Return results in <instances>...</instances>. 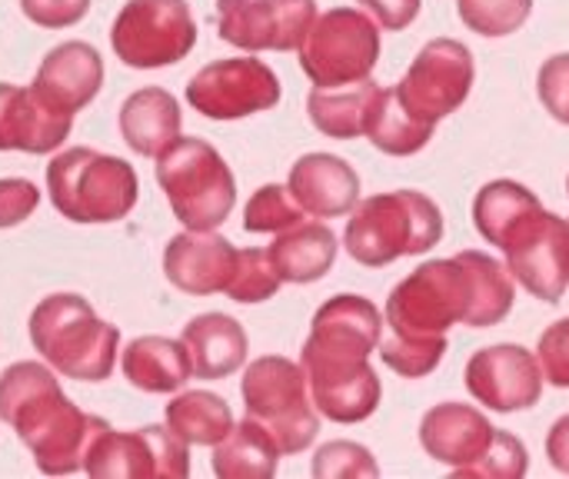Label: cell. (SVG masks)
Returning a JSON list of instances; mask_svg holds the SVG:
<instances>
[{
  "mask_svg": "<svg viewBox=\"0 0 569 479\" xmlns=\"http://www.w3.org/2000/svg\"><path fill=\"white\" fill-rule=\"evenodd\" d=\"M47 190L57 213L73 223H117L137 207L140 180L123 157L73 147L47 163Z\"/></svg>",
  "mask_w": 569,
  "mask_h": 479,
  "instance_id": "8992f818",
  "label": "cell"
},
{
  "mask_svg": "<svg viewBox=\"0 0 569 479\" xmlns=\"http://www.w3.org/2000/svg\"><path fill=\"white\" fill-rule=\"evenodd\" d=\"M240 397L247 417L257 420L280 447V453H303L317 433L320 417L300 363L287 357H260L247 367Z\"/></svg>",
  "mask_w": 569,
  "mask_h": 479,
  "instance_id": "ba28073f",
  "label": "cell"
},
{
  "mask_svg": "<svg viewBox=\"0 0 569 479\" xmlns=\"http://www.w3.org/2000/svg\"><path fill=\"white\" fill-rule=\"evenodd\" d=\"M533 0H457L460 20L480 37H510L530 20Z\"/></svg>",
  "mask_w": 569,
  "mask_h": 479,
  "instance_id": "d6a6232c",
  "label": "cell"
},
{
  "mask_svg": "<svg viewBox=\"0 0 569 479\" xmlns=\"http://www.w3.org/2000/svg\"><path fill=\"white\" fill-rule=\"evenodd\" d=\"M303 217H307V210L293 200L290 187L267 183L247 200L243 230L247 233H283V230L303 223Z\"/></svg>",
  "mask_w": 569,
  "mask_h": 479,
  "instance_id": "4dcf8cb0",
  "label": "cell"
},
{
  "mask_svg": "<svg viewBox=\"0 0 569 479\" xmlns=\"http://www.w3.org/2000/svg\"><path fill=\"white\" fill-rule=\"evenodd\" d=\"M103 87V57L93 43L83 40H67L60 47H53L30 90L53 110L60 113H80Z\"/></svg>",
  "mask_w": 569,
  "mask_h": 479,
  "instance_id": "ac0fdd59",
  "label": "cell"
},
{
  "mask_svg": "<svg viewBox=\"0 0 569 479\" xmlns=\"http://www.w3.org/2000/svg\"><path fill=\"white\" fill-rule=\"evenodd\" d=\"M83 473L93 479H183L190 473V453L170 427H140L133 433L107 427L90 447Z\"/></svg>",
  "mask_w": 569,
  "mask_h": 479,
  "instance_id": "4fadbf2b",
  "label": "cell"
},
{
  "mask_svg": "<svg viewBox=\"0 0 569 479\" xmlns=\"http://www.w3.org/2000/svg\"><path fill=\"white\" fill-rule=\"evenodd\" d=\"M443 237L440 207L420 190H390L367 197L353 207L343 230L347 253L370 270H380L400 257H420Z\"/></svg>",
  "mask_w": 569,
  "mask_h": 479,
  "instance_id": "5b68a950",
  "label": "cell"
},
{
  "mask_svg": "<svg viewBox=\"0 0 569 479\" xmlns=\"http://www.w3.org/2000/svg\"><path fill=\"white\" fill-rule=\"evenodd\" d=\"M167 427L187 447H217L233 430V413L223 397L207 390H187L167 403Z\"/></svg>",
  "mask_w": 569,
  "mask_h": 479,
  "instance_id": "f1b7e54d",
  "label": "cell"
},
{
  "mask_svg": "<svg viewBox=\"0 0 569 479\" xmlns=\"http://www.w3.org/2000/svg\"><path fill=\"white\" fill-rule=\"evenodd\" d=\"M537 360L543 370V380L569 390V317L550 323L540 333V347H537Z\"/></svg>",
  "mask_w": 569,
  "mask_h": 479,
  "instance_id": "8d00e7d4",
  "label": "cell"
},
{
  "mask_svg": "<svg viewBox=\"0 0 569 479\" xmlns=\"http://www.w3.org/2000/svg\"><path fill=\"white\" fill-rule=\"evenodd\" d=\"M183 130V113L180 103L170 90L163 87H143L130 93L120 107V133L127 147L140 157H163Z\"/></svg>",
  "mask_w": 569,
  "mask_h": 479,
  "instance_id": "7402d4cb",
  "label": "cell"
},
{
  "mask_svg": "<svg viewBox=\"0 0 569 479\" xmlns=\"http://www.w3.org/2000/svg\"><path fill=\"white\" fill-rule=\"evenodd\" d=\"M157 183L187 230H217L237 203L233 170L217 147L197 137H180L157 157Z\"/></svg>",
  "mask_w": 569,
  "mask_h": 479,
  "instance_id": "52a82bcc",
  "label": "cell"
},
{
  "mask_svg": "<svg viewBox=\"0 0 569 479\" xmlns=\"http://www.w3.org/2000/svg\"><path fill=\"white\" fill-rule=\"evenodd\" d=\"M497 427L467 403H437L433 410H427L423 423H420V443L423 450L437 460L447 463L453 470L470 467L493 440Z\"/></svg>",
  "mask_w": 569,
  "mask_h": 479,
  "instance_id": "44dd1931",
  "label": "cell"
},
{
  "mask_svg": "<svg viewBox=\"0 0 569 479\" xmlns=\"http://www.w3.org/2000/svg\"><path fill=\"white\" fill-rule=\"evenodd\" d=\"M280 457L277 440L247 417L213 447V473L220 479H270Z\"/></svg>",
  "mask_w": 569,
  "mask_h": 479,
  "instance_id": "4316f807",
  "label": "cell"
},
{
  "mask_svg": "<svg viewBox=\"0 0 569 479\" xmlns=\"http://www.w3.org/2000/svg\"><path fill=\"white\" fill-rule=\"evenodd\" d=\"M237 253L240 250L217 230H187L167 243L163 273L187 297L227 293V283L237 267Z\"/></svg>",
  "mask_w": 569,
  "mask_h": 479,
  "instance_id": "e0dca14e",
  "label": "cell"
},
{
  "mask_svg": "<svg viewBox=\"0 0 569 479\" xmlns=\"http://www.w3.org/2000/svg\"><path fill=\"white\" fill-rule=\"evenodd\" d=\"M123 377L143 393H177L193 377V363L183 340L137 337L123 350Z\"/></svg>",
  "mask_w": 569,
  "mask_h": 479,
  "instance_id": "484cf974",
  "label": "cell"
},
{
  "mask_svg": "<svg viewBox=\"0 0 569 479\" xmlns=\"http://www.w3.org/2000/svg\"><path fill=\"white\" fill-rule=\"evenodd\" d=\"M547 457L557 473L569 477V417H560L547 433Z\"/></svg>",
  "mask_w": 569,
  "mask_h": 479,
  "instance_id": "b9f144b4",
  "label": "cell"
},
{
  "mask_svg": "<svg viewBox=\"0 0 569 479\" xmlns=\"http://www.w3.org/2000/svg\"><path fill=\"white\" fill-rule=\"evenodd\" d=\"M297 50L313 87H347L373 73L380 60V23L357 7H333L313 20Z\"/></svg>",
  "mask_w": 569,
  "mask_h": 479,
  "instance_id": "9c48e42d",
  "label": "cell"
},
{
  "mask_svg": "<svg viewBox=\"0 0 569 479\" xmlns=\"http://www.w3.org/2000/svg\"><path fill=\"white\" fill-rule=\"evenodd\" d=\"M317 20V0H217L220 40L260 53L297 50Z\"/></svg>",
  "mask_w": 569,
  "mask_h": 479,
  "instance_id": "9a60e30c",
  "label": "cell"
},
{
  "mask_svg": "<svg viewBox=\"0 0 569 479\" xmlns=\"http://www.w3.org/2000/svg\"><path fill=\"white\" fill-rule=\"evenodd\" d=\"M463 377L470 397L490 407L493 413H517L537 407L547 383L540 360L520 343H497L477 350Z\"/></svg>",
  "mask_w": 569,
  "mask_h": 479,
  "instance_id": "2e32d148",
  "label": "cell"
},
{
  "mask_svg": "<svg viewBox=\"0 0 569 479\" xmlns=\"http://www.w3.org/2000/svg\"><path fill=\"white\" fill-rule=\"evenodd\" d=\"M380 337L383 313L367 297L340 293L313 313L300 367L320 417L333 423H363L377 413L383 387L370 367V353L380 347Z\"/></svg>",
  "mask_w": 569,
  "mask_h": 479,
  "instance_id": "7a4b0ae2",
  "label": "cell"
},
{
  "mask_svg": "<svg viewBox=\"0 0 569 479\" xmlns=\"http://www.w3.org/2000/svg\"><path fill=\"white\" fill-rule=\"evenodd\" d=\"M537 93L553 120L569 127V53L550 57L537 73Z\"/></svg>",
  "mask_w": 569,
  "mask_h": 479,
  "instance_id": "74e56055",
  "label": "cell"
},
{
  "mask_svg": "<svg viewBox=\"0 0 569 479\" xmlns=\"http://www.w3.org/2000/svg\"><path fill=\"white\" fill-rule=\"evenodd\" d=\"M197 43V20L187 0H127L110 27L113 53L137 70L183 60Z\"/></svg>",
  "mask_w": 569,
  "mask_h": 479,
  "instance_id": "30bf717a",
  "label": "cell"
},
{
  "mask_svg": "<svg viewBox=\"0 0 569 479\" xmlns=\"http://www.w3.org/2000/svg\"><path fill=\"white\" fill-rule=\"evenodd\" d=\"M337 237L327 223L320 220H303L283 233H277V240L267 247L270 263L277 270V277L283 283H317L323 280L333 263H337Z\"/></svg>",
  "mask_w": 569,
  "mask_h": 479,
  "instance_id": "d4e9b609",
  "label": "cell"
},
{
  "mask_svg": "<svg viewBox=\"0 0 569 479\" xmlns=\"http://www.w3.org/2000/svg\"><path fill=\"white\" fill-rule=\"evenodd\" d=\"M30 343L53 373L100 383L113 373L120 330L97 317L80 293H53L30 313Z\"/></svg>",
  "mask_w": 569,
  "mask_h": 479,
  "instance_id": "277c9868",
  "label": "cell"
},
{
  "mask_svg": "<svg viewBox=\"0 0 569 479\" xmlns=\"http://www.w3.org/2000/svg\"><path fill=\"white\" fill-rule=\"evenodd\" d=\"M377 460L367 447L337 440L313 457V477H377Z\"/></svg>",
  "mask_w": 569,
  "mask_h": 479,
  "instance_id": "d590c367",
  "label": "cell"
},
{
  "mask_svg": "<svg viewBox=\"0 0 569 479\" xmlns=\"http://www.w3.org/2000/svg\"><path fill=\"white\" fill-rule=\"evenodd\" d=\"M370 143L377 150H383L387 157H410V153H420L430 137H433V127L417 120L393 93V87H387L383 93V103L377 107L373 113V123L367 130Z\"/></svg>",
  "mask_w": 569,
  "mask_h": 479,
  "instance_id": "f546056e",
  "label": "cell"
},
{
  "mask_svg": "<svg viewBox=\"0 0 569 479\" xmlns=\"http://www.w3.org/2000/svg\"><path fill=\"white\" fill-rule=\"evenodd\" d=\"M473 80L477 67L470 47L450 37H437L417 53V60L393 87V93L417 120L437 127L443 117L467 103Z\"/></svg>",
  "mask_w": 569,
  "mask_h": 479,
  "instance_id": "8fae6325",
  "label": "cell"
},
{
  "mask_svg": "<svg viewBox=\"0 0 569 479\" xmlns=\"http://www.w3.org/2000/svg\"><path fill=\"white\" fill-rule=\"evenodd\" d=\"M280 80L260 57L213 60L187 83V103L210 120H240L280 103Z\"/></svg>",
  "mask_w": 569,
  "mask_h": 479,
  "instance_id": "7c38bea8",
  "label": "cell"
},
{
  "mask_svg": "<svg viewBox=\"0 0 569 479\" xmlns=\"http://www.w3.org/2000/svg\"><path fill=\"white\" fill-rule=\"evenodd\" d=\"M527 470H530L527 447L513 433L497 430L490 447L470 467H460L453 473L463 479H520L527 477Z\"/></svg>",
  "mask_w": 569,
  "mask_h": 479,
  "instance_id": "e575fe53",
  "label": "cell"
},
{
  "mask_svg": "<svg viewBox=\"0 0 569 479\" xmlns=\"http://www.w3.org/2000/svg\"><path fill=\"white\" fill-rule=\"evenodd\" d=\"M517 283L507 263L480 250H463L450 260L420 263L387 297V333L407 340L447 337L453 323L473 330L497 327L510 317Z\"/></svg>",
  "mask_w": 569,
  "mask_h": 479,
  "instance_id": "6da1fadb",
  "label": "cell"
},
{
  "mask_svg": "<svg viewBox=\"0 0 569 479\" xmlns=\"http://www.w3.org/2000/svg\"><path fill=\"white\" fill-rule=\"evenodd\" d=\"M283 287V280L277 277L270 253L260 247H247L237 253V267L233 277L227 283V297L237 303H263L270 297H277V290Z\"/></svg>",
  "mask_w": 569,
  "mask_h": 479,
  "instance_id": "836d02e7",
  "label": "cell"
},
{
  "mask_svg": "<svg viewBox=\"0 0 569 479\" xmlns=\"http://www.w3.org/2000/svg\"><path fill=\"white\" fill-rule=\"evenodd\" d=\"M20 10L37 27L63 30V27H73L87 17L90 0H20Z\"/></svg>",
  "mask_w": 569,
  "mask_h": 479,
  "instance_id": "f35d334b",
  "label": "cell"
},
{
  "mask_svg": "<svg viewBox=\"0 0 569 479\" xmlns=\"http://www.w3.org/2000/svg\"><path fill=\"white\" fill-rule=\"evenodd\" d=\"M293 200L307 210V217L333 220L353 213L360 203V177L357 170L333 153H307L293 163L287 180Z\"/></svg>",
  "mask_w": 569,
  "mask_h": 479,
  "instance_id": "ffe728a7",
  "label": "cell"
},
{
  "mask_svg": "<svg viewBox=\"0 0 569 479\" xmlns=\"http://www.w3.org/2000/svg\"><path fill=\"white\" fill-rule=\"evenodd\" d=\"M40 207V190L30 180L7 177L0 180V230L23 223Z\"/></svg>",
  "mask_w": 569,
  "mask_h": 479,
  "instance_id": "ab89813d",
  "label": "cell"
},
{
  "mask_svg": "<svg viewBox=\"0 0 569 479\" xmlns=\"http://www.w3.org/2000/svg\"><path fill=\"white\" fill-rule=\"evenodd\" d=\"M73 117L47 107L30 87L0 83V150L50 153L70 137Z\"/></svg>",
  "mask_w": 569,
  "mask_h": 479,
  "instance_id": "d6986e66",
  "label": "cell"
},
{
  "mask_svg": "<svg viewBox=\"0 0 569 479\" xmlns=\"http://www.w3.org/2000/svg\"><path fill=\"white\" fill-rule=\"evenodd\" d=\"M540 207L543 203L537 200V193L527 190L523 183H517V180H493L473 200V223H477L483 240H490L493 247L503 250V243L513 237V230L530 213H537Z\"/></svg>",
  "mask_w": 569,
  "mask_h": 479,
  "instance_id": "83f0119b",
  "label": "cell"
},
{
  "mask_svg": "<svg viewBox=\"0 0 569 479\" xmlns=\"http://www.w3.org/2000/svg\"><path fill=\"white\" fill-rule=\"evenodd\" d=\"M567 190H569V177H567Z\"/></svg>",
  "mask_w": 569,
  "mask_h": 479,
  "instance_id": "7bdbcfd3",
  "label": "cell"
},
{
  "mask_svg": "<svg viewBox=\"0 0 569 479\" xmlns=\"http://www.w3.org/2000/svg\"><path fill=\"white\" fill-rule=\"evenodd\" d=\"M513 280L543 303H560L569 287V220L550 210L530 213L503 243Z\"/></svg>",
  "mask_w": 569,
  "mask_h": 479,
  "instance_id": "5bb4252c",
  "label": "cell"
},
{
  "mask_svg": "<svg viewBox=\"0 0 569 479\" xmlns=\"http://www.w3.org/2000/svg\"><path fill=\"white\" fill-rule=\"evenodd\" d=\"M183 347L197 380L233 377L247 363V333L227 313H200L183 327Z\"/></svg>",
  "mask_w": 569,
  "mask_h": 479,
  "instance_id": "cb8c5ba5",
  "label": "cell"
},
{
  "mask_svg": "<svg viewBox=\"0 0 569 479\" xmlns=\"http://www.w3.org/2000/svg\"><path fill=\"white\" fill-rule=\"evenodd\" d=\"M357 3L380 23V30H407L423 7V0H357Z\"/></svg>",
  "mask_w": 569,
  "mask_h": 479,
  "instance_id": "60d3db41",
  "label": "cell"
},
{
  "mask_svg": "<svg viewBox=\"0 0 569 479\" xmlns=\"http://www.w3.org/2000/svg\"><path fill=\"white\" fill-rule=\"evenodd\" d=\"M387 87L367 80L347 83V87H313L307 97V113L313 127L333 140H353L367 137L377 107L383 103Z\"/></svg>",
  "mask_w": 569,
  "mask_h": 479,
  "instance_id": "603a6c76",
  "label": "cell"
},
{
  "mask_svg": "<svg viewBox=\"0 0 569 479\" xmlns=\"http://www.w3.org/2000/svg\"><path fill=\"white\" fill-rule=\"evenodd\" d=\"M0 420L33 453V463L47 477H67L83 470L90 447L110 427L100 417L70 403L43 363H10L0 373Z\"/></svg>",
  "mask_w": 569,
  "mask_h": 479,
  "instance_id": "3957f363",
  "label": "cell"
},
{
  "mask_svg": "<svg viewBox=\"0 0 569 479\" xmlns=\"http://www.w3.org/2000/svg\"><path fill=\"white\" fill-rule=\"evenodd\" d=\"M377 353L383 357V363L407 377V380H420V377H430L443 357H447V337H437V340H407V337H397V333H387L380 337V347Z\"/></svg>",
  "mask_w": 569,
  "mask_h": 479,
  "instance_id": "1f68e13d",
  "label": "cell"
}]
</instances>
